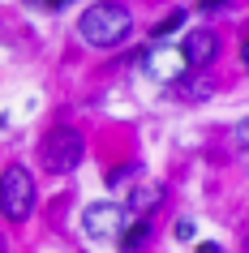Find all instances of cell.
<instances>
[{"mask_svg":"<svg viewBox=\"0 0 249 253\" xmlns=\"http://www.w3.org/2000/svg\"><path fill=\"white\" fill-rule=\"evenodd\" d=\"M129 30H133L129 9H125V4H112V0H99V4H91V9L78 17V35L91 43V47H116Z\"/></svg>","mask_w":249,"mask_h":253,"instance_id":"6da1fadb","label":"cell"},{"mask_svg":"<svg viewBox=\"0 0 249 253\" xmlns=\"http://www.w3.org/2000/svg\"><path fill=\"white\" fill-rule=\"evenodd\" d=\"M0 211L13 223L30 219V211H35V180H30L26 168H9L4 172V180H0Z\"/></svg>","mask_w":249,"mask_h":253,"instance_id":"7a4b0ae2","label":"cell"},{"mask_svg":"<svg viewBox=\"0 0 249 253\" xmlns=\"http://www.w3.org/2000/svg\"><path fill=\"white\" fill-rule=\"evenodd\" d=\"M82 133L78 129H52V133L43 137V168H48V172H73V168H78L82 163Z\"/></svg>","mask_w":249,"mask_h":253,"instance_id":"3957f363","label":"cell"},{"mask_svg":"<svg viewBox=\"0 0 249 253\" xmlns=\"http://www.w3.org/2000/svg\"><path fill=\"white\" fill-rule=\"evenodd\" d=\"M125 211H120L116 202H95V206H86V214H82V232L91 240H99V245H107V240H116L120 232H125Z\"/></svg>","mask_w":249,"mask_h":253,"instance_id":"277c9868","label":"cell"},{"mask_svg":"<svg viewBox=\"0 0 249 253\" xmlns=\"http://www.w3.org/2000/svg\"><path fill=\"white\" fill-rule=\"evenodd\" d=\"M176 56H181L185 69H206L215 56H219V39H215V30H189L181 39V47H176Z\"/></svg>","mask_w":249,"mask_h":253,"instance_id":"5b68a950","label":"cell"},{"mask_svg":"<svg viewBox=\"0 0 249 253\" xmlns=\"http://www.w3.org/2000/svg\"><path fill=\"white\" fill-rule=\"evenodd\" d=\"M146 69H150L155 78L172 82V78H176V69H181V56L168 52V47H155V52H146Z\"/></svg>","mask_w":249,"mask_h":253,"instance_id":"8992f818","label":"cell"},{"mask_svg":"<svg viewBox=\"0 0 249 253\" xmlns=\"http://www.w3.org/2000/svg\"><path fill=\"white\" fill-rule=\"evenodd\" d=\"M159 202H163V185H138L129 193V211L133 214H150Z\"/></svg>","mask_w":249,"mask_h":253,"instance_id":"52a82bcc","label":"cell"},{"mask_svg":"<svg viewBox=\"0 0 249 253\" xmlns=\"http://www.w3.org/2000/svg\"><path fill=\"white\" fill-rule=\"evenodd\" d=\"M146 236H150V219H138V223L133 227H125V232H120V253H138L146 245Z\"/></svg>","mask_w":249,"mask_h":253,"instance_id":"ba28073f","label":"cell"},{"mask_svg":"<svg viewBox=\"0 0 249 253\" xmlns=\"http://www.w3.org/2000/svg\"><path fill=\"white\" fill-rule=\"evenodd\" d=\"M181 22H185V13H181V9H176V13H168V17H163V22L155 26V39H163V35H172V30L181 26Z\"/></svg>","mask_w":249,"mask_h":253,"instance_id":"9c48e42d","label":"cell"},{"mask_svg":"<svg viewBox=\"0 0 249 253\" xmlns=\"http://www.w3.org/2000/svg\"><path fill=\"white\" fill-rule=\"evenodd\" d=\"M176 240H194V219H181L176 223Z\"/></svg>","mask_w":249,"mask_h":253,"instance_id":"30bf717a","label":"cell"},{"mask_svg":"<svg viewBox=\"0 0 249 253\" xmlns=\"http://www.w3.org/2000/svg\"><path fill=\"white\" fill-rule=\"evenodd\" d=\"M198 9H202V13H215V9H228V0H202Z\"/></svg>","mask_w":249,"mask_h":253,"instance_id":"8fae6325","label":"cell"},{"mask_svg":"<svg viewBox=\"0 0 249 253\" xmlns=\"http://www.w3.org/2000/svg\"><path fill=\"white\" fill-rule=\"evenodd\" d=\"M198 253H223V249L215 245V240H202V245H198Z\"/></svg>","mask_w":249,"mask_h":253,"instance_id":"7c38bea8","label":"cell"}]
</instances>
